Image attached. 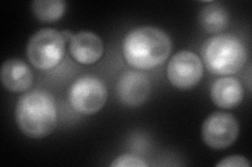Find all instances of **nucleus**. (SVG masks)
Here are the masks:
<instances>
[{
  "mask_svg": "<svg viewBox=\"0 0 252 167\" xmlns=\"http://www.w3.org/2000/svg\"><path fill=\"white\" fill-rule=\"evenodd\" d=\"M219 167H250V162L243 156H229L217 163Z\"/></svg>",
  "mask_w": 252,
  "mask_h": 167,
  "instance_id": "2eb2a0df",
  "label": "nucleus"
},
{
  "mask_svg": "<svg viewBox=\"0 0 252 167\" xmlns=\"http://www.w3.org/2000/svg\"><path fill=\"white\" fill-rule=\"evenodd\" d=\"M201 54L208 71L219 75L239 72L247 60L245 45L232 35H217L207 39L202 46Z\"/></svg>",
  "mask_w": 252,
  "mask_h": 167,
  "instance_id": "7ed1b4c3",
  "label": "nucleus"
},
{
  "mask_svg": "<svg viewBox=\"0 0 252 167\" xmlns=\"http://www.w3.org/2000/svg\"><path fill=\"white\" fill-rule=\"evenodd\" d=\"M66 41L61 31L42 28L32 36L27 47L28 59L39 70H50L57 66L65 52Z\"/></svg>",
  "mask_w": 252,
  "mask_h": 167,
  "instance_id": "20e7f679",
  "label": "nucleus"
},
{
  "mask_svg": "<svg viewBox=\"0 0 252 167\" xmlns=\"http://www.w3.org/2000/svg\"><path fill=\"white\" fill-rule=\"evenodd\" d=\"M15 119L19 130L30 138L42 139L50 136L58 122L53 95L44 90L25 93L16 105Z\"/></svg>",
  "mask_w": 252,
  "mask_h": 167,
  "instance_id": "f03ea898",
  "label": "nucleus"
},
{
  "mask_svg": "<svg viewBox=\"0 0 252 167\" xmlns=\"http://www.w3.org/2000/svg\"><path fill=\"white\" fill-rule=\"evenodd\" d=\"M152 91L149 78L140 71H127L117 83V96L127 107H139L148 99Z\"/></svg>",
  "mask_w": 252,
  "mask_h": 167,
  "instance_id": "6e6552de",
  "label": "nucleus"
},
{
  "mask_svg": "<svg viewBox=\"0 0 252 167\" xmlns=\"http://www.w3.org/2000/svg\"><path fill=\"white\" fill-rule=\"evenodd\" d=\"M170 37L160 28L143 26L125 36L122 50L125 61L136 69L147 70L159 66L169 57Z\"/></svg>",
  "mask_w": 252,
  "mask_h": 167,
  "instance_id": "f257e3e1",
  "label": "nucleus"
},
{
  "mask_svg": "<svg viewBox=\"0 0 252 167\" xmlns=\"http://www.w3.org/2000/svg\"><path fill=\"white\" fill-rule=\"evenodd\" d=\"M66 4L62 0H36L32 2V11L35 17L42 22H56L62 18Z\"/></svg>",
  "mask_w": 252,
  "mask_h": 167,
  "instance_id": "ddd939ff",
  "label": "nucleus"
},
{
  "mask_svg": "<svg viewBox=\"0 0 252 167\" xmlns=\"http://www.w3.org/2000/svg\"><path fill=\"white\" fill-rule=\"evenodd\" d=\"M113 167H147L148 164L140 157L133 155H122L117 157L114 162L110 164Z\"/></svg>",
  "mask_w": 252,
  "mask_h": 167,
  "instance_id": "4468645a",
  "label": "nucleus"
},
{
  "mask_svg": "<svg viewBox=\"0 0 252 167\" xmlns=\"http://www.w3.org/2000/svg\"><path fill=\"white\" fill-rule=\"evenodd\" d=\"M69 52L78 63L91 65L102 58L104 45L98 35L93 31L82 30L75 34L70 40Z\"/></svg>",
  "mask_w": 252,
  "mask_h": 167,
  "instance_id": "1a4fd4ad",
  "label": "nucleus"
},
{
  "mask_svg": "<svg viewBox=\"0 0 252 167\" xmlns=\"http://www.w3.org/2000/svg\"><path fill=\"white\" fill-rule=\"evenodd\" d=\"M239 121L232 114L215 112L209 115L202 125V138L207 146L224 149L231 146L239 137Z\"/></svg>",
  "mask_w": 252,
  "mask_h": 167,
  "instance_id": "423d86ee",
  "label": "nucleus"
},
{
  "mask_svg": "<svg viewBox=\"0 0 252 167\" xmlns=\"http://www.w3.org/2000/svg\"><path fill=\"white\" fill-rule=\"evenodd\" d=\"M199 21L202 27L208 33L218 34L228 26L229 14L220 3H209L200 12Z\"/></svg>",
  "mask_w": 252,
  "mask_h": 167,
  "instance_id": "f8f14e48",
  "label": "nucleus"
},
{
  "mask_svg": "<svg viewBox=\"0 0 252 167\" xmlns=\"http://www.w3.org/2000/svg\"><path fill=\"white\" fill-rule=\"evenodd\" d=\"M4 88L11 92H26L33 85L34 76L26 62L19 59L6 60L0 70Z\"/></svg>",
  "mask_w": 252,
  "mask_h": 167,
  "instance_id": "9d476101",
  "label": "nucleus"
},
{
  "mask_svg": "<svg viewBox=\"0 0 252 167\" xmlns=\"http://www.w3.org/2000/svg\"><path fill=\"white\" fill-rule=\"evenodd\" d=\"M210 96L215 105L220 109H233L240 106L244 98V89L238 78L220 77L212 84Z\"/></svg>",
  "mask_w": 252,
  "mask_h": 167,
  "instance_id": "9b49d317",
  "label": "nucleus"
},
{
  "mask_svg": "<svg viewBox=\"0 0 252 167\" xmlns=\"http://www.w3.org/2000/svg\"><path fill=\"white\" fill-rule=\"evenodd\" d=\"M204 66L195 53L184 50L176 53L167 66L170 84L181 90H188L199 84L203 77Z\"/></svg>",
  "mask_w": 252,
  "mask_h": 167,
  "instance_id": "0eeeda50",
  "label": "nucleus"
},
{
  "mask_svg": "<svg viewBox=\"0 0 252 167\" xmlns=\"http://www.w3.org/2000/svg\"><path fill=\"white\" fill-rule=\"evenodd\" d=\"M61 34H62L63 38H64L65 41H68V42H70V40L73 39V37H74V35H75V34L70 33L69 30H63V31H61Z\"/></svg>",
  "mask_w": 252,
  "mask_h": 167,
  "instance_id": "dca6fc26",
  "label": "nucleus"
},
{
  "mask_svg": "<svg viewBox=\"0 0 252 167\" xmlns=\"http://www.w3.org/2000/svg\"><path fill=\"white\" fill-rule=\"evenodd\" d=\"M107 88L96 76H82L70 87L69 102L76 112L84 115L98 113L107 100Z\"/></svg>",
  "mask_w": 252,
  "mask_h": 167,
  "instance_id": "39448f33",
  "label": "nucleus"
}]
</instances>
